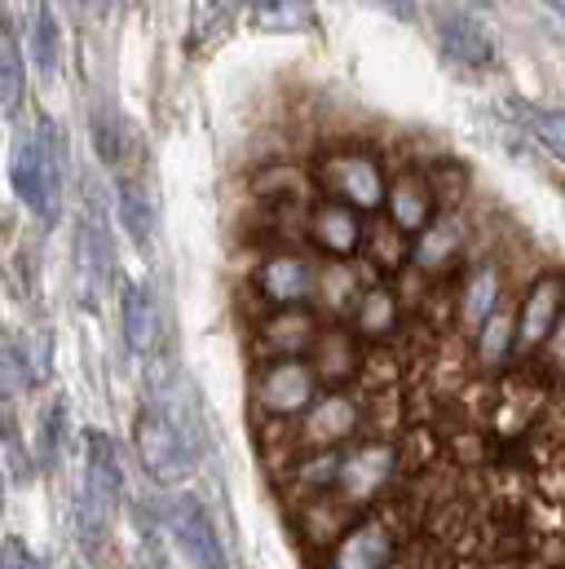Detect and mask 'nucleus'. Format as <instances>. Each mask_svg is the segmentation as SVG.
<instances>
[{
    "instance_id": "f257e3e1",
    "label": "nucleus",
    "mask_w": 565,
    "mask_h": 569,
    "mask_svg": "<svg viewBox=\"0 0 565 569\" xmlns=\"http://www.w3.org/2000/svg\"><path fill=\"white\" fill-rule=\"evenodd\" d=\"M9 181L18 203L40 221L58 226L62 212V133L53 120H36V129H18L9 150Z\"/></svg>"
},
{
    "instance_id": "f03ea898",
    "label": "nucleus",
    "mask_w": 565,
    "mask_h": 569,
    "mask_svg": "<svg viewBox=\"0 0 565 569\" xmlns=\"http://www.w3.org/2000/svg\"><path fill=\"white\" fill-rule=\"evenodd\" d=\"M407 463H403V446L394 437H363L354 446H345L340 459V477H336V499L349 512H371L389 499V490L403 481Z\"/></svg>"
},
{
    "instance_id": "7ed1b4c3",
    "label": "nucleus",
    "mask_w": 565,
    "mask_h": 569,
    "mask_svg": "<svg viewBox=\"0 0 565 569\" xmlns=\"http://www.w3.org/2000/svg\"><path fill=\"white\" fill-rule=\"evenodd\" d=\"M407 548V517L394 503L358 512L349 530L323 552V569H398Z\"/></svg>"
},
{
    "instance_id": "20e7f679",
    "label": "nucleus",
    "mask_w": 565,
    "mask_h": 569,
    "mask_svg": "<svg viewBox=\"0 0 565 569\" xmlns=\"http://www.w3.org/2000/svg\"><path fill=\"white\" fill-rule=\"evenodd\" d=\"M133 450H138L141 472L159 490H177L199 468V459H204L195 450V441L172 425V416L155 398H146L138 407V416H133Z\"/></svg>"
},
{
    "instance_id": "39448f33",
    "label": "nucleus",
    "mask_w": 565,
    "mask_h": 569,
    "mask_svg": "<svg viewBox=\"0 0 565 569\" xmlns=\"http://www.w3.org/2000/svg\"><path fill=\"white\" fill-rule=\"evenodd\" d=\"M314 186L327 199H340L358 212H380L385 199H389V172H385L380 154H371L363 146H340V150L318 154Z\"/></svg>"
},
{
    "instance_id": "423d86ee",
    "label": "nucleus",
    "mask_w": 565,
    "mask_h": 569,
    "mask_svg": "<svg viewBox=\"0 0 565 569\" xmlns=\"http://www.w3.org/2000/svg\"><path fill=\"white\" fill-rule=\"evenodd\" d=\"M318 371L305 358H266L252 376V407L261 425H296L318 402Z\"/></svg>"
},
{
    "instance_id": "0eeeda50",
    "label": "nucleus",
    "mask_w": 565,
    "mask_h": 569,
    "mask_svg": "<svg viewBox=\"0 0 565 569\" xmlns=\"http://www.w3.org/2000/svg\"><path fill=\"white\" fill-rule=\"evenodd\" d=\"M565 318V270L544 266L517 291V358H539Z\"/></svg>"
},
{
    "instance_id": "6e6552de",
    "label": "nucleus",
    "mask_w": 565,
    "mask_h": 569,
    "mask_svg": "<svg viewBox=\"0 0 565 569\" xmlns=\"http://www.w3.org/2000/svg\"><path fill=\"white\" fill-rule=\"evenodd\" d=\"M367 428V402H358L349 389H327L318 402L291 425V446L296 450H345L354 437Z\"/></svg>"
},
{
    "instance_id": "1a4fd4ad",
    "label": "nucleus",
    "mask_w": 565,
    "mask_h": 569,
    "mask_svg": "<svg viewBox=\"0 0 565 569\" xmlns=\"http://www.w3.org/2000/svg\"><path fill=\"white\" fill-rule=\"evenodd\" d=\"M163 530L172 535V543L181 548V557L195 569H230V552L221 543V530L212 521V512L204 508L199 495L172 490L163 499Z\"/></svg>"
},
{
    "instance_id": "9d476101",
    "label": "nucleus",
    "mask_w": 565,
    "mask_h": 569,
    "mask_svg": "<svg viewBox=\"0 0 565 569\" xmlns=\"http://www.w3.org/2000/svg\"><path fill=\"white\" fill-rule=\"evenodd\" d=\"M257 296L270 305V309H296V305H314V291H318V261L296 248V243H279L266 252V261L257 266L252 274Z\"/></svg>"
},
{
    "instance_id": "9b49d317",
    "label": "nucleus",
    "mask_w": 565,
    "mask_h": 569,
    "mask_svg": "<svg viewBox=\"0 0 565 569\" xmlns=\"http://www.w3.org/2000/svg\"><path fill=\"white\" fill-rule=\"evenodd\" d=\"M468 248H473V217L464 208H442L412 239V266L424 279H442L468 261Z\"/></svg>"
},
{
    "instance_id": "f8f14e48",
    "label": "nucleus",
    "mask_w": 565,
    "mask_h": 569,
    "mask_svg": "<svg viewBox=\"0 0 565 569\" xmlns=\"http://www.w3.org/2000/svg\"><path fill=\"white\" fill-rule=\"evenodd\" d=\"M305 243L327 257V261H354L363 248H367V226H363V212L340 203V199H314L305 208Z\"/></svg>"
},
{
    "instance_id": "ddd939ff",
    "label": "nucleus",
    "mask_w": 565,
    "mask_h": 569,
    "mask_svg": "<svg viewBox=\"0 0 565 569\" xmlns=\"http://www.w3.org/2000/svg\"><path fill=\"white\" fill-rule=\"evenodd\" d=\"M433 31H437L442 58L464 67V71H490L495 58H499L490 27L473 9H464V4H442L437 18H433Z\"/></svg>"
},
{
    "instance_id": "4468645a",
    "label": "nucleus",
    "mask_w": 565,
    "mask_h": 569,
    "mask_svg": "<svg viewBox=\"0 0 565 569\" xmlns=\"http://www.w3.org/2000/svg\"><path fill=\"white\" fill-rule=\"evenodd\" d=\"M513 300V283H508V266L499 257H482L464 270V279L455 287V331L459 336H477L482 322L504 305Z\"/></svg>"
},
{
    "instance_id": "2eb2a0df",
    "label": "nucleus",
    "mask_w": 565,
    "mask_h": 569,
    "mask_svg": "<svg viewBox=\"0 0 565 569\" xmlns=\"http://www.w3.org/2000/svg\"><path fill=\"white\" fill-rule=\"evenodd\" d=\"M85 499L102 517H116V508L125 503V463H120V450L98 428L85 432Z\"/></svg>"
},
{
    "instance_id": "dca6fc26",
    "label": "nucleus",
    "mask_w": 565,
    "mask_h": 569,
    "mask_svg": "<svg viewBox=\"0 0 565 569\" xmlns=\"http://www.w3.org/2000/svg\"><path fill=\"white\" fill-rule=\"evenodd\" d=\"M318 336H323V327H318V318H314L309 305L270 309L257 322V353H261V362L266 358H305L318 345Z\"/></svg>"
},
{
    "instance_id": "f3484780",
    "label": "nucleus",
    "mask_w": 565,
    "mask_h": 569,
    "mask_svg": "<svg viewBox=\"0 0 565 569\" xmlns=\"http://www.w3.org/2000/svg\"><path fill=\"white\" fill-rule=\"evenodd\" d=\"M403 322H407V313H403V296H398L394 283H367L363 296H358V305H354V313H349V327H354V336L363 345L398 340Z\"/></svg>"
},
{
    "instance_id": "a211bd4d",
    "label": "nucleus",
    "mask_w": 565,
    "mask_h": 569,
    "mask_svg": "<svg viewBox=\"0 0 565 569\" xmlns=\"http://www.w3.org/2000/svg\"><path fill=\"white\" fill-rule=\"evenodd\" d=\"M385 212H389V221H394L403 234H412V239L442 212V208H437V190H433V181H428L424 168H403L398 177H389Z\"/></svg>"
},
{
    "instance_id": "6ab92c4d",
    "label": "nucleus",
    "mask_w": 565,
    "mask_h": 569,
    "mask_svg": "<svg viewBox=\"0 0 565 569\" xmlns=\"http://www.w3.org/2000/svg\"><path fill=\"white\" fill-rule=\"evenodd\" d=\"M309 362L323 389H349L363 376V340L354 336V327H323L318 345L309 349Z\"/></svg>"
},
{
    "instance_id": "aec40b11",
    "label": "nucleus",
    "mask_w": 565,
    "mask_h": 569,
    "mask_svg": "<svg viewBox=\"0 0 565 569\" xmlns=\"http://www.w3.org/2000/svg\"><path fill=\"white\" fill-rule=\"evenodd\" d=\"M116 212H120V226L133 239V248L146 252L155 243L159 203H155V190L141 177V168H120V177H116Z\"/></svg>"
},
{
    "instance_id": "412c9836",
    "label": "nucleus",
    "mask_w": 565,
    "mask_h": 569,
    "mask_svg": "<svg viewBox=\"0 0 565 569\" xmlns=\"http://www.w3.org/2000/svg\"><path fill=\"white\" fill-rule=\"evenodd\" d=\"M513 358H517V296L504 300V305L482 322V331L473 336V367H477L482 376H490V380L504 376Z\"/></svg>"
},
{
    "instance_id": "4be33fe9",
    "label": "nucleus",
    "mask_w": 565,
    "mask_h": 569,
    "mask_svg": "<svg viewBox=\"0 0 565 569\" xmlns=\"http://www.w3.org/2000/svg\"><path fill=\"white\" fill-rule=\"evenodd\" d=\"M120 327H125V345L133 353H155L163 340V322H159V300L146 283H125L120 291Z\"/></svg>"
},
{
    "instance_id": "5701e85b",
    "label": "nucleus",
    "mask_w": 565,
    "mask_h": 569,
    "mask_svg": "<svg viewBox=\"0 0 565 569\" xmlns=\"http://www.w3.org/2000/svg\"><path fill=\"white\" fill-rule=\"evenodd\" d=\"M340 459L345 450H300L291 463H287V495L291 503H309V499H323L336 490V477H340Z\"/></svg>"
},
{
    "instance_id": "b1692460",
    "label": "nucleus",
    "mask_w": 565,
    "mask_h": 569,
    "mask_svg": "<svg viewBox=\"0 0 565 569\" xmlns=\"http://www.w3.org/2000/svg\"><path fill=\"white\" fill-rule=\"evenodd\" d=\"M354 517H358V512H349L336 495H323V499H309V503L296 508V535H300L305 548H323V552H327V548L349 530Z\"/></svg>"
},
{
    "instance_id": "393cba45",
    "label": "nucleus",
    "mask_w": 565,
    "mask_h": 569,
    "mask_svg": "<svg viewBox=\"0 0 565 569\" xmlns=\"http://www.w3.org/2000/svg\"><path fill=\"white\" fill-rule=\"evenodd\" d=\"M27 102V53L9 13H0V111L18 116Z\"/></svg>"
},
{
    "instance_id": "a878e982",
    "label": "nucleus",
    "mask_w": 565,
    "mask_h": 569,
    "mask_svg": "<svg viewBox=\"0 0 565 569\" xmlns=\"http://www.w3.org/2000/svg\"><path fill=\"white\" fill-rule=\"evenodd\" d=\"M248 22L270 36H305V31H318V4L314 0H248Z\"/></svg>"
},
{
    "instance_id": "bb28decb",
    "label": "nucleus",
    "mask_w": 565,
    "mask_h": 569,
    "mask_svg": "<svg viewBox=\"0 0 565 569\" xmlns=\"http://www.w3.org/2000/svg\"><path fill=\"white\" fill-rule=\"evenodd\" d=\"M363 296V283H358V270L354 261H318V291H314V305L331 318H349L354 305Z\"/></svg>"
},
{
    "instance_id": "cd10ccee",
    "label": "nucleus",
    "mask_w": 565,
    "mask_h": 569,
    "mask_svg": "<svg viewBox=\"0 0 565 569\" xmlns=\"http://www.w3.org/2000/svg\"><path fill=\"white\" fill-rule=\"evenodd\" d=\"M89 138H93V154H98L107 168L120 172V168L129 163V120H125L111 102H93Z\"/></svg>"
},
{
    "instance_id": "c85d7f7f",
    "label": "nucleus",
    "mask_w": 565,
    "mask_h": 569,
    "mask_svg": "<svg viewBox=\"0 0 565 569\" xmlns=\"http://www.w3.org/2000/svg\"><path fill=\"white\" fill-rule=\"evenodd\" d=\"M31 58H36L40 80H53V76H58V62H62V31H58V18H53L49 0H31Z\"/></svg>"
},
{
    "instance_id": "c756f323",
    "label": "nucleus",
    "mask_w": 565,
    "mask_h": 569,
    "mask_svg": "<svg viewBox=\"0 0 565 569\" xmlns=\"http://www.w3.org/2000/svg\"><path fill=\"white\" fill-rule=\"evenodd\" d=\"M67 437H71L67 402L53 398V402L40 411V420H36V463H40V468H53V463L62 459V450H67Z\"/></svg>"
},
{
    "instance_id": "7c9ffc66",
    "label": "nucleus",
    "mask_w": 565,
    "mask_h": 569,
    "mask_svg": "<svg viewBox=\"0 0 565 569\" xmlns=\"http://www.w3.org/2000/svg\"><path fill=\"white\" fill-rule=\"evenodd\" d=\"M522 129L544 146L553 159L565 163V107H539V102L522 107Z\"/></svg>"
},
{
    "instance_id": "2f4dec72",
    "label": "nucleus",
    "mask_w": 565,
    "mask_h": 569,
    "mask_svg": "<svg viewBox=\"0 0 565 569\" xmlns=\"http://www.w3.org/2000/svg\"><path fill=\"white\" fill-rule=\"evenodd\" d=\"M376 266H403L412 261V234H403L394 221H380V226H367V248H363Z\"/></svg>"
},
{
    "instance_id": "473e14b6",
    "label": "nucleus",
    "mask_w": 565,
    "mask_h": 569,
    "mask_svg": "<svg viewBox=\"0 0 565 569\" xmlns=\"http://www.w3.org/2000/svg\"><path fill=\"white\" fill-rule=\"evenodd\" d=\"M257 194L270 199V203H305V194H309V177H305L300 168L270 163V168L257 177Z\"/></svg>"
},
{
    "instance_id": "72a5a7b5",
    "label": "nucleus",
    "mask_w": 565,
    "mask_h": 569,
    "mask_svg": "<svg viewBox=\"0 0 565 569\" xmlns=\"http://www.w3.org/2000/svg\"><path fill=\"white\" fill-rule=\"evenodd\" d=\"M235 4H239V0H190V44L212 40V36L230 22Z\"/></svg>"
},
{
    "instance_id": "f704fd0d",
    "label": "nucleus",
    "mask_w": 565,
    "mask_h": 569,
    "mask_svg": "<svg viewBox=\"0 0 565 569\" xmlns=\"http://www.w3.org/2000/svg\"><path fill=\"white\" fill-rule=\"evenodd\" d=\"M0 455H4V468H13L18 481L31 477V472H27V468H31V455H27V441H22L18 420H13L9 407H0Z\"/></svg>"
},
{
    "instance_id": "c9c22d12",
    "label": "nucleus",
    "mask_w": 565,
    "mask_h": 569,
    "mask_svg": "<svg viewBox=\"0 0 565 569\" xmlns=\"http://www.w3.org/2000/svg\"><path fill=\"white\" fill-rule=\"evenodd\" d=\"M539 376H565V318L557 322V331L548 336V345H544V353H539Z\"/></svg>"
},
{
    "instance_id": "e433bc0d",
    "label": "nucleus",
    "mask_w": 565,
    "mask_h": 569,
    "mask_svg": "<svg viewBox=\"0 0 565 569\" xmlns=\"http://www.w3.org/2000/svg\"><path fill=\"white\" fill-rule=\"evenodd\" d=\"M0 569H36L31 548H27L18 535H4V539H0Z\"/></svg>"
},
{
    "instance_id": "4c0bfd02",
    "label": "nucleus",
    "mask_w": 565,
    "mask_h": 569,
    "mask_svg": "<svg viewBox=\"0 0 565 569\" xmlns=\"http://www.w3.org/2000/svg\"><path fill=\"white\" fill-rule=\"evenodd\" d=\"M363 4H371V9H380V13H389V18H398V22H416V0H363Z\"/></svg>"
},
{
    "instance_id": "58836bf2",
    "label": "nucleus",
    "mask_w": 565,
    "mask_h": 569,
    "mask_svg": "<svg viewBox=\"0 0 565 569\" xmlns=\"http://www.w3.org/2000/svg\"><path fill=\"white\" fill-rule=\"evenodd\" d=\"M4 472H9V468H4V455H0V512H4V490H9V481H4Z\"/></svg>"
},
{
    "instance_id": "ea45409f",
    "label": "nucleus",
    "mask_w": 565,
    "mask_h": 569,
    "mask_svg": "<svg viewBox=\"0 0 565 569\" xmlns=\"http://www.w3.org/2000/svg\"><path fill=\"white\" fill-rule=\"evenodd\" d=\"M398 569H437L433 561H420V566H398Z\"/></svg>"
},
{
    "instance_id": "a19ab883",
    "label": "nucleus",
    "mask_w": 565,
    "mask_h": 569,
    "mask_svg": "<svg viewBox=\"0 0 565 569\" xmlns=\"http://www.w3.org/2000/svg\"><path fill=\"white\" fill-rule=\"evenodd\" d=\"M548 4H553V9H557V13L565 18V0H548Z\"/></svg>"
},
{
    "instance_id": "79ce46f5",
    "label": "nucleus",
    "mask_w": 565,
    "mask_h": 569,
    "mask_svg": "<svg viewBox=\"0 0 565 569\" xmlns=\"http://www.w3.org/2000/svg\"><path fill=\"white\" fill-rule=\"evenodd\" d=\"M36 569H49V561H36Z\"/></svg>"
},
{
    "instance_id": "37998d69",
    "label": "nucleus",
    "mask_w": 565,
    "mask_h": 569,
    "mask_svg": "<svg viewBox=\"0 0 565 569\" xmlns=\"http://www.w3.org/2000/svg\"><path fill=\"white\" fill-rule=\"evenodd\" d=\"M71 4H85V0H71Z\"/></svg>"
},
{
    "instance_id": "c03bdc74",
    "label": "nucleus",
    "mask_w": 565,
    "mask_h": 569,
    "mask_svg": "<svg viewBox=\"0 0 565 569\" xmlns=\"http://www.w3.org/2000/svg\"><path fill=\"white\" fill-rule=\"evenodd\" d=\"M71 569H85V566H71Z\"/></svg>"
},
{
    "instance_id": "a18cd8bd",
    "label": "nucleus",
    "mask_w": 565,
    "mask_h": 569,
    "mask_svg": "<svg viewBox=\"0 0 565 569\" xmlns=\"http://www.w3.org/2000/svg\"><path fill=\"white\" fill-rule=\"evenodd\" d=\"M562 203H565V194H562Z\"/></svg>"
}]
</instances>
